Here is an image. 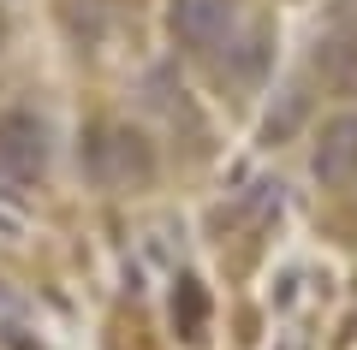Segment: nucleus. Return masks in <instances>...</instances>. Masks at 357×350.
I'll return each mask as SVG.
<instances>
[{"label": "nucleus", "mask_w": 357, "mask_h": 350, "mask_svg": "<svg viewBox=\"0 0 357 350\" xmlns=\"http://www.w3.org/2000/svg\"><path fill=\"white\" fill-rule=\"evenodd\" d=\"M173 326H178L185 338H203V326H208V297H203L197 279H178V291H173Z\"/></svg>", "instance_id": "39448f33"}, {"label": "nucleus", "mask_w": 357, "mask_h": 350, "mask_svg": "<svg viewBox=\"0 0 357 350\" xmlns=\"http://www.w3.org/2000/svg\"><path fill=\"white\" fill-rule=\"evenodd\" d=\"M316 72L328 77V83L351 89V77H357V42H351V36H333V42H321V48H316Z\"/></svg>", "instance_id": "423d86ee"}, {"label": "nucleus", "mask_w": 357, "mask_h": 350, "mask_svg": "<svg viewBox=\"0 0 357 350\" xmlns=\"http://www.w3.org/2000/svg\"><path fill=\"white\" fill-rule=\"evenodd\" d=\"M89 173L102 190H143L155 178V149L131 125H102L89 143Z\"/></svg>", "instance_id": "f257e3e1"}, {"label": "nucleus", "mask_w": 357, "mask_h": 350, "mask_svg": "<svg viewBox=\"0 0 357 350\" xmlns=\"http://www.w3.org/2000/svg\"><path fill=\"white\" fill-rule=\"evenodd\" d=\"M316 184L340 190L357 178V113H340V119H328L321 125V143H316Z\"/></svg>", "instance_id": "20e7f679"}, {"label": "nucleus", "mask_w": 357, "mask_h": 350, "mask_svg": "<svg viewBox=\"0 0 357 350\" xmlns=\"http://www.w3.org/2000/svg\"><path fill=\"white\" fill-rule=\"evenodd\" d=\"M48 166V125L36 113H0V184H30Z\"/></svg>", "instance_id": "f03ea898"}, {"label": "nucleus", "mask_w": 357, "mask_h": 350, "mask_svg": "<svg viewBox=\"0 0 357 350\" xmlns=\"http://www.w3.org/2000/svg\"><path fill=\"white\" fill-rule=\"evenodd\" d=\"M167 18H173V36L185 42V48L208 54V48H220L227 30H232V0H173Z\"/></svg>", "instance_id": "7ed1b4c3"}]
</instances>
